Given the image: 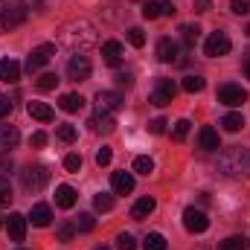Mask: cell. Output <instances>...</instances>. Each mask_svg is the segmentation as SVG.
Returning <instances> with one entry per match:
<instances>
[{"mask_svg": "<svg viewBox=\"0 0 250 250\" xmlns=\"http://www.w3.org/2000/svg\"><path fill=\"white\" fill-rule=\"evenodd\" d=\"M59 44H64L67 50L73 53H84L87 47L96 44V29L90 21H73V23H64L62 32H59Z\"/></svg>", "mask_w": 250, "mask_h": 250, "instance_id": "1", "label": "cell"}, {"mask_svg": "<svg viewBox=\"0 0 250 250\" xmlns=\"http://www.w3.org/2000/svg\"><path fill=\"white\" fill-rule=\"evenodd\" d=\"M218 166H221V172L227 178H250V148H245V146H230L221 154Z\"/></svg>", "mask_w": 250, "mask_h": 250, "instance_id": "2", "label": "cell"}, {"mask_svg": "<svg viewBox=\"0 0 250 250\" xmlns=\"http://www.w3.org/2000/svg\"><path fill=\"white\" fill-rule=\"evenodd\" d=\"M26 21V3L23 0H0V35L18 29Z\"/></svg>", "mask_w": 250, "mask_h": 250, "instance_id": "3", "label": "cell"}, {"mask_svg": "<svg viewBox=\"0 0 250 250\" xmlns=\"http://www.w3.org/2000/svg\"><path fill=\"white\" fill-rule=\"evenodd\" d=\"M21 184H23L26 192H41V189L50 184L47 166H26V169L21 172Z\"/></svg>", "mask_w": 250, "mask_h": 250, "instance_id": "4", "label": "cell"}, {"mask_svg": "<svg viewBox=\"0 0 250 250\" xmlns=\"http://www.w3.org/2000/svg\"><path fill=\"white\" fill-rule=\"evenodd\" d=\"M175 93H178V84H175L172 79H157V84H154V90H151L148 102H151V105H157V108H163V105L175 102Z\"/></svg>", "mask_w": 250, "mask_h": 250, "instance_id": "5", "label": "cell"}, {"mask_svg": "<svg viewBox=\"0 0 250 250\" xmlns=\"http://www.w3.org/2000/svg\"><path fill=\"white\" fill-rule=\"evenodd\" d=\"M218 102L227 105V108H239L248 102V90L242 84H221L218 87Z\"/></svg>", "mask_w": 250, "mask_h": 250, "instance_id": "6", "label": "cell"}, {"mask_svg": "<svg viewBox=\"0 0 250 250\" xmlns=\"http://www.w3.org/2000/svg\"><path fill=\"white\" fill-rule=\"evenodd\" d=\"M90 59L87 56H82V53H73L70 56V62H67V76L73 79V82H87L90 79Z\"/></svg>", "mask_w": 250, "mask_h": 250, "instance_id": "7", "label": "cell"}, {"mask_svg": "<svg viewBox=\"0 0 250 250\" xmlns=\"http://www.w3.org/2000/svg\"><path fill=\"white\" fill-rule=\"evenodd\" d=\"M125 108V96L117 90H99L96 93V111L102 114H114V111H123Z\"/></svg>", "mask_w": 250, "mask_h": 250, "instance_id": "8", "label": "cell"}, {"mask_svg": "<svg viewBox=\"0 0 250 250\" xmlns=\"http://www.w3.org/2000/svg\"><path fill=\"white\" fill-rule=\"evenodd\" d=\"M230 38H227V32H212L209 38H207V44H204V56H209V59H221V56H227L230 53Z\"/></svg>", "mask_w": 250, "mask_h": 250, "instance_id": "9", "label": "cell"}, {"mask_svg": "<svg viewBox=\"0 0 250 250\" xmlns=\"http://www.w3.org/2000/svg\"><path fill=\"white\" fill-rule=\"evenodd\" d=\"M53 56H56V44H38V47L26 56V70H29V73L41 70V67L50 62Z\"/></svg>", "mask_w": 250, "mask_h": 250, "instance_id": "10", "label": "cell"}, {"mask_svg": "<svg viewBox=\"0 0 250 250\" xmlns=\"http://www.w3.org/2000/svg\"><path fill=\"white\" fill-rule=\"evenodd\" d=\"M184 227H187L189 233H204V230L209 227V218H207L204 209L187 207V209H184Z\"/></svg>", "mask_w": 250, "mask_h": 250, "instance_id": "11", "label": "cell"}, {"mask_svg": "<svg viewBox=\"0 0 250 250\" xmlns=\"http://www.w3.org/2000/svg\"><path fill=\"white\" fill-rule=\"evenodd\" d=\"M157 59L163 64H181V47H178V41H172V38H160L157 41Z\"/></svg>", "mask_w": 250, "mask_h": 250, "instance_id": "12", "label": "cell"}, {"mask_svg": "<svg viewBox=\"0 0 250 250\" xmlns=\"http://www.w3.org/2000/svg\"><path fill=\"white\" fill-rule=\"evenodd\" d=\"M26 215H21V212H12L9 218H6V230H9V239L12 242H23L26 239Z\"/></svg>", "mask_w": 250, "mask_h": 250, "instance_id": "13", "label": "cell"}, {"mask_svg": "<svg viewBox=\"0 0 250 250\" xmlns=\"http://www.w3.org/2000/svg\"><path fill=\"white\" fill-rule=\"evenodd\" d=\"M198 146H201L204 151H218V148H221V140H218V131H215L212 125H204V128L198 131Z\"/></svg>", "mask_w": 250, "mask_h": 250, "instance_id": "14", "label": "cell"}, {"mask_svg": "<svg viewBox=\"0 0 250 250\" xmlns=\"http://www.w3.org/2000/svg\"><path fill=\"white\" fill-rule=\"evenodd\" d=\"M18 140H21V131L15 125H0V154L12 151L18 146Z\"/></svg>", "mask_w": 250, "mask_h": 250, "instance_id": "15", "label": "cell"}, {"mask_svg": "<svg viewBox=\"0 0 250 250\" xmlns=\"http://www.w3.org/2000/svg\"><path fill=\"white\" fill-rule=\"evenodd\" d=\"M123 56H125V47L120 41H105L102 44V59H105V64L117 67V64L123 62Z\"/></svg>", "mask_w": 250, "mask_h": 250, "instance_id": "16", "label": "cell"}, {"mask_svg": "<svg viewBox=\"0 0 250 250\" xmlns=\"http://www.w3.org/2000/svg\"><path fill=\"white\" fill-rule=\"evenodd\" d=\"M26 111H29V117L38 120V123H53V120H56V111H53L47 102H29Z\"/></svg>", "mask_w": 250, "mask_h": 250, "instance_id": "17", "label": "cell"}, {"mask_svg": "<svg viewBox=\"0 0 250 250\" xmlns=\"http://www.w3.org/2000/svg\"><path fill=\"white\" fill-rule=\"evenodd\" d=\"M18 79H21V64L15 59H0V82L15 84Z\"/></svg>", "mask_w": 250, "mask_h": 250, "instance_id": "18", "label": "cell"}, {"mask_svg": "<svg viewBox=\"0 0 250 250\" xmlns=\"http://www.w3.org/2000/svg\"><path fill=\"white\" fill-rule=\"evenodd\" d=\"M111 187H114L117 195L134 192V175H131V172H114V175H111Z\"/></svg>", "mask_w": 250, "mask_h": 250, "instance_id": "19", "label": "cell"}, {"mask_svg": "<svg viewBox=\"0 0 250 250\" xmlns=\"http://www.w3.org/2000/svg\"><path fill=\"white\" fill-rule=\"evenodd\" d=\"M154 207H157V201L146 195V198H140V201L131 207V218H134V221H143V218H148V215L154 212Z\"/></svg>", "mask_w": 250, "mask_h": 250, "instance_id": "20", "label": "cell"}, {"mask_svg": "<svg viewBox=\"0 0 250 250\" xmlns=\"http://www.w3.org/2000/svg\"><path fill=\"white\" fill-rule=\"evenodd\" d=\"M90 128H93L96 134H111V131L117 128V120H114L111 114H102V111H96V114H93V120H90Z\"/></svg>", "mask_w": 250, "mask_h": 250, "instance_id": "21", "label": "cell"}, {"mask_svg": "<svg viewBox=\"0 0 250 250\" xmlns=\"http://www.w3.org/2000/svg\"><path fill=\"white\" fill-rule=\"evenodd\" d=\"M29 221H32L35 227H47V224L53 221V209H50L47 204H35L32 212H29Z\"/></svg>", "mask_w": 250, "mask_h": 250, "instance_id": "22", "label": "cell"}, {"mask_svg": "<svg viewBox=\"0 0 250 250\" xmlns=\"http://www.w3.org/2000/svg\"><path fill=\"white\" fill-rule=\"evenodd\" d=\"M76 198H79L76 189L67 187V184H62V187L56 189V204H59L62 209H73V207H76Z\"/></svg>", "mask_w": 250, "mask_h": 250, "instance_id": "23", "label": "cell"}, {"mask_svg": "<svg viewBox=\"0 0 250 250\" xmlns=\"http://www.w3.org/2000/svg\"><path fill=\"white\" fill-rule=\"evenodd\" d=\"M59 105H62V111H67V114H76V111L84 108V96L82 93H64Z\"/></svg>", "mask_w": 250, "mask_h": 250, "instance_id": "24", "label": "cell"}, {"mask_svg": "<svg viewBox=\"0 0 250 250\" xmlns=\"http://www.w3.org/2000/svg\"><path fill=\"white\" fill-rule=\"evenodd\" d=\"M166 248H169V242H166L163 233H148L143 239V250H166Z\"/></svg>", "mask_w": 250, "mask_h": 250, "instance_id": "25", "label": "cell"}, {"mask_svg": "<svg viewBox=\"0 0 250 250\" xmlns=\"http://www.w3.org/2000/svg\"><path fill=\"white\" fill-rule=\"evenodd\" d=\"M218 250H250V242L245 236H230L218 245Z\"/></svg>", "mask_w": 250, "mask_h": 250, "instance_id": "26", "label": "cell"}, {"mask_svg": "<svg viewBox=\"0 0 250 250\" xmlns=\"http://www.w3.org/2000/svg\"><path fill=\"white\" fill-rule=\"evenodd\" d=\"M221 125H224V131L236 134V131L245 128V117H242V114H227V117H221Z\"/></svg>", "mask_w": 250, "mask_h": 250, "instance_id": "27", "label": "cell"}, {"mask_svg": "<svg viewBox=\"0 0 250 250\" xmlns=\"http://www.w3.org/2000/svg\"><path fill=\"white\" fill-rule=\"evenodd\" d=\"M59 82H62V79H59L56 73H41L35 84H38V90H44V93H47V90H56V87H59Z\"/></svg>", "mask_w": 250, "mask_h": 250, "instance_id": "28", "label": "cell"}, {"mask_svg": "<svg viewBox=\"0 0 250 250\" xmlns=\"http://www.w3.org/2000/svg\"><path fill=\"white\" fill-rule=\"evenodd\" d=\"M140 12H143V18H146V21H154V18H160V15H163V9H160V3H157V0H146Z\"/></svg>", "mask_w": 250, "mask_h": 250, "instance_id": "29", "label": "cell"}, {"mask_svg": "<svg viewBox=\"0 0 250 250\" xmlns=\"http://www.w3.org/2000/svg\"><path fill=\"white\" fill-rule=\"evenodd\" d=\"M93 207H96L99 212H111V209H114V195H105V192H99V195L93 198Z\"/></svg>", "mask_w": 250, "mask_h": 250, "instance_id": "30", "label": "cell"}, {"mask_svg": "<svg viewBox=\"0 0 250 250\" xmlns=\"http://www.w3.org/2000/svg\"><path fill=\"white\" fill-rule=\"evenodd\" d=\"M56 137H59L62 143H73V140L79 137V131H76V125L64 123V125H59V131H56Z\"/></svg>", "mask_w": 250, "mask_h": 250, "instance_id": "31", "label": "cell"}, {"mask_svg": "<svg viewBox=\"0 0 250 250\" xmlns=\"http://www.w3.org/2000/svg\"><path fill=\"white\" fill-rule=\"evenodd\" d=\"M204 84H207V82H204L201 76H187V79H184V90H187V93H201Z\"/></svg>", "mask_w": 250, "mask_h": 250, "instance_id": "32", "label": "cell"}, {"mask_svg": "<svg viewBox=\"0 0 250 250\" xmlns=\"http://www.w3.org/2000/svg\"><path fill=\"white\" fill-rule=\"evenodd\" d=\"M181 35H184L187 44H195V41L201 38V26H198V23H187V26H181Z\"/></svg>", "mask_w": 250, "mask_h": 250, "instance_id": "33", "label": "cell"}, {"mask_svg": "<svg viewBox=\"0 0 250 250\" xmlns=\"http://www.w3.org/2000/svg\"><path fill=\"white\" fill-rule=\"evenodd\" d=\"M189 128H192V123H189V120H178V123H175V128H172V137H175L178 143H184V140H187V134H189Z\"/></svg>", "mask_w": 250, "mask_h": 250, "instance_id": "34", "label": "cell"}, {"mask_svg": "<svg viewBox=\"0 0 250 250\" xmlns=\"http://www.w3.org/2000/svg\"><path fill=\"white\" fill-rule=\"evenodd\" d=\"M93 227H96L93 215H90V212H82V215H79V221H76V230H79V233H90Z\"/></svg>", "mask_w": 250, "mask_h": 250, "instance_id": "35", "label": "cell"}, {"mask_svg": "<svg viewBox=\"0 0 250 250\" xmlns=\"http://www.w3.org/2000/svg\"><path fill=\"white\" fill-rule=\"evenodd\" d=\"M76 233H79V230H76V224H70V221H64V224H59V230H56L59 242H70V239H73Z\"/></svg>", "mask_w": 250, "mask_h": 250, "instance_id": "36", "label": "cell"}, {"mask_svg": "<svg viewBox=\"0 0 250 250\" xmlns=\"http://www.w3.org/2000/svg\"><path fill=\"white\" fill-rule=\"evenodd\" d=\"M134 172H140V175H151V172H154L151 157H137V160H134Z\"/></svg>", "mask_w": 250, "mask_h": 250, "instance_id": "37", "label": "cell"}, {"mask_svg": "<svg viewBox=\"0 0 250 250\" xmlns=\"http://www.w3.org/2000/svg\"><path fill=\"white\" fill-rule=\"evenodd\" d=\"M128 44H131V47H143V44H146V35H143L140 26H131V29H128Z\"/></svg>", "mask_w": 250, "mask_h": 250, "instance_id": "38", "label": "cell"}, {"mask_svg": "<svg viewBox=\"0 0 250 250\" xmlns=\"http://www.w3.org/2000/svg\"><path fill=\"white\" fill-rule=\"evenodd\" d=\"M64 169H67L70 175H79V169H82V157H79V154H67V157H64Z\"/></svg>", "mask_w": 250, "mask_h": 250, "instance_id": "39", "label": "cell"}, {"mask_svg": "<svg viewBox=\"0 0 250 250\" xmlns=\"http://www.w3.org/2000/svg\"><path fill=\"white\" fill-rule=\"evenodd\" d=\"M134 248H137V242H134L131 233H120L117 236V250H134Z\"/></svg>", "mask_w": 250, "mask_h": 250, "instance_id": "40", "label": "cell"}, {"mask_svg": "<svg viewBox=\"0 0 250 250\" xmlns=\"http://www.w3.org/2000/svg\"><path fill=\"white\" fill-rule=\"evenodd\" d=\"M230 9H233V15H248L250 0H230Z\"/></svg>", "mask_w": 250, "mask_h": 250, "instance_id": "41", "label": "cell"}, {"mask_svg": "<svg viewBox=\"0 0 250 250\" xmlns=\"http://www.w3.org/2000/svg\"><path fill=\"white\" fill-rule=\"evenodd\" d=\"M9 201H12V187H9V181L0 178V207H6Z\"/></svg>", "mask_w": 250, "mask_h": 250, "instance_id": "42", "label": "cell"}, {"mask_svg": "<svg viewBox=\"0 0 250 250\" xmlns=\"http://www.w3.org/2000/svg\"><path fill=\"white\" fill-rule=\"evenodd\" d=\"M111 157H114V151H111L108 146H102V148L96 151V163H99V166H108V163H111Z\"/></svg>", "mask_w": 250, "mask_h": 250, "instance_id": "43", "label": "cell"}, {"mask_svg": "<svg viewBox=\"0 0 250 250\" xmlns=\"http://www.w3.org/2000/svg\"><path fill=\"white\" fill-rule=\"evenodd\" d=\"M114 79H117V84H120V87H131V84H134V76H131L128 70H123V73H117Z\"/></svg>", "mask_w": 250, "mask_h": 250, "instance_id": "44", "label": "cell"}, {"mask_svg": "<svg viewBox=\"0 0 250 250\" xmlns=\"http://www.w3.org/2000/svg\"><path fill=\"white\" fill-rule=\"evenodd\" d=\"M166 120H163V117H157V120H151V123H148V131H151V134H163V131H166Z\"/></svg>", "mask_w": 250, "mask_h": 250, "instance_id": "45", "label": "cell"}, {"mask_svg": "<svg viewBox=\"0 0 250 250\" xmlns=\"http://www.w3.org/2000/svg\"><path fill=\"white\" fill-rule=\"evenodd\" d=\"M29 146H35V148H41V146H47V134H44V131H35V134L29 137Z\"/></svg>", "mask_w": 250, "mask_h": 250, "instance_id": "46", "label": "cell"}, {"mask_svg": "<svg viewBox=\"0 0 250 250\" xmlns=\"http://www.w3.org/2000/svg\"><path fill=\"white\" fill-rule=\"evenodd\" d=\"M12 105H15V102H12V99H9V96H0V120H3V117H9V114H12Z\"/></svg>", "mask_w": 250, "mask_h": 250, "instance_id": "47", "label": "cell"}, {"mask_svg": "<svg viewBox=\"0 0 250 250\" xmlns=\"http://www.w3.org/2000/svg\"><path fill=\"white\" fill-rule=\"evenodd\" d=\"M160 9H163V15H166V18H175V15H178V9H175V3H172V0H163V3H160Z\"/></svg>", "mask_w": 250, "mask_h": 250, "instance_id": "48", "label": "cell"}, {"mask_svg": "<svg viewBox=\"0 0 250 250\" xmlns=\"http://www.w3.org/2000/svg\"><path fill=\"white\" fill-rule=\"evenodd\" d=\"M212 9V0H195V12H209Z\"/></svg>", "mask_w": 250, "mask_h": 250, "instance_id": "49", "label": "cell"}, {"mask_svg": "<svg viewBox=\"0 0 250 250\" xmlns=\"http://www.w3.org/2000/svg\"><path fill=\"white\" fill-rule=\"evenodd\" d=\"M245 73H248V79H250V56L245 59Z\"/></svg>", "mask_w": 250, "mask_h": 250, "instance_id": "50", "label": "cell"}, {"mask_svg": "<svg viewBox=\"0 0 250 250\" xmlns=\"http://www.w3.org/2000/svg\"><path fill=\"white\" fill-rule=\"evenodd\" d=\"M93 250H111V248L108 245H99V248H93Z\"/></svg>", "mask_w": 250, "mask_h": 250, "instance_id": "51", "label": "cell"}, {"mask_svg": "<svg viewBox=\"0 0 250 250\" xmlns=\"http://www.w3.org/2000/svg\"><path fill=\"white\" fill-rule=\"evenodd\" d=\"M0 227H3V215H0Z\"/></svg>", "mask_w": 250, "mask_h": 250, "instance_id": "52", "label": "cell"}, {"mask_svg": "<svg viewBox=\"0 0 250 250\" xmlns=\"http://www.w3.org/2000/svg\"><path fill=\"white\" fill-rule=\"evenodd\" d=\"M248 35H250V26H248Z\"/></svg>", "mask_w": 250, "mask_h": 250, "instance_id": "53", "label": "cell"}, {"mask_svg": "<svg viewBox=\"0 0 250 250\" xmlns=\"http://www.w3.org/2000/svg\"><path fill=\"white\" fill-rule=\"evenodd\" d=\"M18 250H23V248H18Z\"/></svg>", "mask_w": 250, "mask_h": 250, "instance_id": "54", "label": "cell"}]
</instances>
